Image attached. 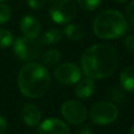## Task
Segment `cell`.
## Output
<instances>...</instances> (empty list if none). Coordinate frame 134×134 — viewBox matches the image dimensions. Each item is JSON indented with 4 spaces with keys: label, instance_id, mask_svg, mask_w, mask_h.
Here are the masks:
<instances>
[{
    "label": "cell",
    "instance_id": "cell-1",
    "mask_svg": "<svg viewBox=\"0 0 134 134\" xmlns=\"http://www.w3.org/2000/svg\"><path fill=\"white\" fill-rule=\"evenodd\" d=\"M119 55L110 45L95 44L86 49L81 65L87 77L100 80L110 76L117 68Z\"/></svg>",
    "mask_w": 134,
    "mask_h": 134
},
{
    "label": "cell",
    "instance_id": "cell-2",
    "mask_svg": "<svg viewBox=\"0 0 134 134\" xmlns=\"http://www.w3.org/2000/svg\"><path fill=\"white\" fill-rule=\"evenodd\" d=\"M50 75L47 68L40 63L30 62L21 68L18 74V87L22 94L30 98L42 96L48 89Z\"/></svg>",
    "mask_w": 134,
    "mask_h": 134
},
{
    "label": "cell",
    "instance_id": "cell-3",
    "mask_svg": "<svg viewBox=\"0 0 134 134\" xmlns=\"http://www.w3.org/2000/svg\"><path fill=\"white\" fill-rule=\"evenodd\" d=\"M128 30V22L121 13L107 9L99 13L93 21V31L100 39H117Z\"/></svg>",
    "mask_w": 134,
    "mask_h": 134
},
{
    "label": "cell",
    "instance_id": "cell-4",
    "mask_svg": "<svg viewBox=\"0 0 134 134\" xmlns=\"http://www.w3.org/2000/svg\"><path fill=\"white\" fill-rule=\"evenodd\" d=\"M43 44L41 40L28 38V37H21L18 38L14 42V52L16 57L26 63H30L36 61L42 53Z\"/></svg>",
    "mask_w": 134,
    "mask_h": 134
},
{
    "label": "cell",
    "instance_id": "cell-5",
    "mask_svg": "<svg viewBox=\"0 0 134 134\" xmlns=\"http://www.w3.org/2000/svg\"><path fill=\"white\" fill-rule=\"evenodd\" d=\"M48 8L51 19L58 24H67L76 15V5L73 0H49Z\"/></svg>",
    "mask_w": 134,
    "mask_h": 134
},
{
    "label": "cell",
    "instance_id": "cell-6",
    "mask_svg": "<svg viewBox=\"0 0 134 134\" xmlns=\"http://www.w3.org/2000/svg\"><path fill=\"white\" fill-rule=\"evenodd\" d=\"M118 116V109L112 102H99L90 109V117L96 125L105 126L113 122Z\"/></svg>",
    "mask_w": 134,
    "mask_h": 134
},
{
    "label": "cell",
    "instance_id": "cell-7",
    "mask_svg": "<svg viewBox=\"0 0 134 134\" xmlns=\"http://www.w3.org/2000/svg\"><path fill=\"white\" fill-rule=\"evenodd\" d=\"M63 117L71 125H80L87 118V109L79 100L69 99L61 106Z\"/></svg>",
    "mask_w": 134,
    "mask_h": 134
},
{
    "label": "cell",
    "instance_id": "cell-8",
    "mask_svg": "<svg viewBox=\"0 0 134 134\" xmlns=\"http://www.w3.org/2000/svg\"><path fill=\"white\" fill-rule=\"evenodd\" d=\"M55 80L63 85L76 84L82 79V71L74 63H64L59 65L53 71Z\"/></svg>",
    "mask_w": 134,
    "mask_h": 134
},
{
    "label": "cell",
    "instance_id": "cell-9",
    "mask_svg": "<svg viewBox=\"0 0 134 134\" xmlns=\"http://www.w3.org/2000/svg\"><path fill=\"white\" fill-rule=\"evenodd\" d=\"M39 134H70V130L63 120L50 117L40 124Z\"/></svg>",
    "mask_w": 134,
    "mask_h": 134
},
{
    "label": "cell",
    "instance_id": "cell-10",
    "mask_svg": "<svg viewBox=\"0 0 134 134\" xmlns=\"http://www.w3.org/2000/svg\"><path fill=\"white\" fill-rule=\"evenodd\" d=\"M20 29L25 37L36 39L41 34V23L36 17L26 15L20 22Z\"/></svg>",
    "mask_w": 134,
    "mask_h": 134
},
{
    "label": "cell",
    "instance_id": "cell-11",
    "mask_svg": "<svg viewBox=\"0 0 134 134\" xmlns=\"http://www.w3.org/2000/svg\"><path fill=\"white\" fill-rule=\"evenodd\" d=\"M24 122L29 127H37L41 121V111L34 104H26L21 111Z\"/></svg>",
    "mask_w": 134,
    "mask_h": 134
},
{
    "label": "cell",
    "instance_id": "cell-12",
    "mask_svg": "<svg viewBox=\"0 0 134 134\" xmlns=\"http://www.w3.org/2000/svg\"><path fill=\"white\" fill-rule=\"evenodd\" d=\"M94 82L90 77L81 79L74 88V93L79 98H88L92 95L94 91Z\"/></svg>",
    "mask_w": 134,
    "mask_h": 134
},
{
    "label": "cell",
    "instance_id": "cell-13",
    "mask_svg": "<svg viewBox=\"0 0 134 134\" xmlns=\"http://www.w3.org/2000/svg\"><path fill=\"white\" fill-rule=\"evenodd\" d=\"M119 82L125 91L134 92V66H129L122 70Z\"/></svg>",
    "mask_w": 134,
    "mask_h": 134
},
{
    "label": "cell",
    "instance_id": "cell-14",
    "mask_svg": "<svg viewBox=\"0 0 134 134\" xmlns=\"http://www.w3.org/2000/svg\"><path fill=\"white\" fill-rule=\"evenodd\" d=\"M64 34L71 40L73 41H79L81 39H83L85 37V29L79 25V24H68L65 29H64Z\"/></svg>",
    "mask_w": 134,
    "mask_h": 134
},
{
    "label": "cell",
    "instance_id": "cell-15",
    "mask_svg": "<svg viewBox=\"0 0 134 134\" xmlns=\"http://www.w3.org/2000/svg\"><path fill=\"white\" fill-rule=\"evenodd\" d=\"M63 37V31L61 29L58 28H52L47 30L41 38V42L42 44H46V45H52V44H57L61 41Z\"/></svg>",
    "mask_w": 134,
    "mask_h": 134
},
{
    "label": "cell",
    "instance_id": "cell-16",
    "mask_svg": "<svg viewBox=\"0 0 134 134\" xmlns=\"http://www.w3.org/2000/svg\"><path fill=\"white\" fill-rule=\"evenodd\" d=\"M61 59V52L57 48L48 49L42 57V63L45 67H53Z\"/></svg>",
    "mask_w": 134,
    "mask_h": 134
},
{
    "label": "cell",
    "instance_id": "cell-17",
    "mask_svg": "<svg viewBox=\"0 0 134 134\" xmlns=\"http://www.w3.org/2000/svg\"><path fill=\"white\" fill-rule=\"evenodd\" d=\"M13 44V36L5 28H0V48H7Z\"/></svg>",
    "mask_w": 134,
    "mask_h": 134
},
{
    "label": "cell",
    "instance_id": "cell-18",
    "mask_svg": "<svg viewBox=\"0 0 134 134\" xmlns=\"http://www.w3.org/2000/svg\"><path fill=\"white\" fill-rule=\"evenodd\" d=\"M80 7L84 10L92 12L96 9L100 3V0H76Z\"/></svg>",
    "mask_w": 134,
    "mask_h": 134
},
{
    "label": "cell",
    "instance_id": "cell-19",
    "mask_svg": "<svg viewBox=\"0 0 134 134\" xmlns=\"http://www.w3.org/2000/svg\"><path fill=\"white\" fill-rule=\"evenodd\" d=\"M110 97L114 103L117 104H122L126 100V93L124 89L120 88H114L111 92H110Z\"/></svg>",
    "mask_w": 134,
    "mask_h": 134
},
{
    "label": "cell",
    "instance_id": "cell-20",
    "mask_svg": "<svg viewBox=\"0 0 134 134\" xmlns=\"http://www.w3.org/2000/svg\"><path fill=\"white\" fill-rule=\"evenodd\" d=\"M12 16V10L8 5L4 4L3 2H0V24L6 23Z\"/></svg>",
    "mask_w": 134,
    "mask_h": 134
},
{
    "label": "cell",
    "instance_id": "cell-21",
    "mask_svg": "<svg viewBox=\"0 0 134 134\" xmlns=\"http://www.w3.org/2000/svg\"><path fill=\"white\" fill-rule=\"evenodd\" d=\"M125 45L127 50L134 55V35H128L125 39Z\"/></svg>",
    "mask_w": 134,
    "mask_h": 134
},
{
    "label": "cell",
    "instance_id": "cell-22",
    "mask_svg": "<svg viewBox=\"0 0 134 134\" xmlns=\"http://www.w3.org/2000/svg\"><path fill=\"white\" fill-rule=\"evenodd\" d=\"M26 2L32 9H41L45 5L46 0H26Z\"/></svg>",
    "mask_w": 134,
    "mask_h": 134
},
{
    "label": "cell",
    "instance_id": "cell-23",
    "mask_svg": "<svg viewBox=\"0 0 134 134\" xmlns=\"http://www.w3.org/2000/svg\"><path fill=\"white\" fill-rule=\"evenodd\" d=\"M127 18L129 22L134 26V1H132L127 7Z\"/></svg>",
    "mask_w": 134,
    "mask_h": 134
},
{
    "label": "cell",
    "instance_id": "cell-24",
    "mask_svg": "<svg viewBox=\"0 0 134 134\" xmlns=\"http://www.w3.org/2000/svg\"><path fill=\"white\" fill-rule=\"evenodd\" d=\"M75 134H92V130L90 128V126H83L80 129L76 130Z\"/></svg>",
    "mask_w": 134,
    "mask_h": 134
},
{
    "label": "cell",
    "instance_id": "cell-25",
    "mask_svg": "<svg viewBox=\"0 0 134 134\" xmlns=\"http://www.w3.org/2000/svg\"><path fill=\"white\" fill-rule=\"evenodd\" d=\"M7 128V124H6V119L0 115V134H4Z\"/></svg>",
    "mask_w": 134,
    "mask_h": 134
},
{
    "label": "cell",
    "instance_id": "cell-26",
    "mask_svg": "<svg viewBox=\"0 0 134 134\" xmlns=\"http://www.w3.org/2000/svg\"><path fill=\"white\" fill-rule=\"evenodd\" d=\"M116 2H118V3H124V2H126L127 0H115Z\"/></svg>",
    "mask_w": 134,
    "mask_h": 134
},
{
    "label": "cell",
    "instance_id": "cell-27",
    "mask_svg": "<svg viewBox=\"0 0 134 134\" xmlns=\"http://www.w3.org/2000/svg\"><path fill=\"white\" fill-rule=\"evenodd\" d=\"M130 134H134V125H133L132 128H131V132H130Z\"/></svg>",
    "mask_w": 134,
    "mask_h": 134
},
{
    "label": "cell",
    "instance_id": "cell-28",
    "mask_svg": "<svg viewBox=\"0 0 134 134\" xmlns=\"http://www.w3.org/2000/svg\"><path fill=\"white\" fill-rule=\"evenodd\" d=\"M3 1H6V0H0V2H3Z\"/></svg>",
    "mask_w": 134,
    "mask_h": 134
}]
</instances>
